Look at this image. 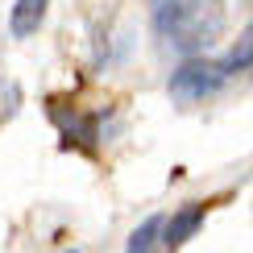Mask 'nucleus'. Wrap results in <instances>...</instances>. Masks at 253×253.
<instances>
[{
  "instance_id": "f03ea898",
  "label": "nucleus",
  "mask_w": 253,
  "mask_h": 253,
  "mask_svg": "<svg viewBox=\"0 0 253 253\" xmlns=\"http://www.w3.org/2000/svg\"><path fill=\"white\" fill-rule=\"evenodd\" d=\"M228 83V71L220 67V62H208V58H187L183 67L170 75V96L174 100H208L216 96L220 87Z\"/></svg>"
},
{
  "instance_id": "f257e3e1",
  "label": "nucleus",
  "mask_w": 253,
  "mask_h": 253,
  "mask_svg": "<svg viewBox=\"0 0 253 253\" xmlns=\"http://www.w3.org/2000/svg\"><path fill=\"white\" fill-rule=\"evenodd\" d=\"M154 4V25L166 42H174L178 50H195V46H208L212 34L220 29V21H204L216 17V4L212 0H150Z\"/></svg>"
},
{
  "instance_id": "423d86ee",
  "label": "nucleus",
  "mask_w": 253,
  "mask_h": 253,
  "mask_svg": "<svg viewBox=\"0 0 253 253\" xmlns=\"http://www.w3.org/2000/svg\"><path fill=\"white\" fill-rule=\"evenodd\" d=\"M162 228H166V220H162V216L141 220V224L133 228V237H129V245H125V253H154V245L162 241Z\"/></svg>"
},
{
  "instance_id": "0eeeda50",
  "label": "nucleus",
  "mask_w": 253,
  "mask_h": 253,
  "mask_svg": "<svg viewBox=\"0 0 253 253\" xmlns=\"http://www.w3.org/2000/svg\"><path fill=\"white\" fill-rule=\"evenodd\" d=\"M220 67H224L228 75H237V71H245V67H253V25H249L245 34L237 38V46L228 50L224 58H220Z\"/></svg>"
},
{
  "instance_id": "20e7f679",
  "label": "nucleus",
  "mask_w": 253,
  "mask_h": 253,
  "mask_svg": "<svg viewBox=\"0 0 253 253\" xmlns=\"http://www.w3.org/2000/svg\"><path fill=\"white\" fill-rule=\"evenodd\" d=\"M204 216H208V204H187V208H178V212L166 220V228H162V245H166V249L187 245V241L199 233Z\"/></svg>"
},
{
  "instance_id": "39448f33",
  "label": "nucleus",
  "mask_w": 253,
  "mask_h": 253,
  "mask_svg": "<svg viewBox=\"0 0 253 253\" xmlns=\"http://www.w3.org/2000/svg\"><path fill=\"white\" fill-rule=\"evenodd\" d=\"M46 4H50V0H17L13 13H8V34H13V38L38 34L42 17H46Z\"/></svg>"
},
{
  "instance_id": "6e6552de",
  "label": "nucleus",
  "mask_w": 253,
  "mask_h": 253,
  "mask_svg": "<svg viewBox=\"0 0 253 253\" xmlns=\"http://www.w3.org/2000/svg\"><path fill=\"white\" fill-rule=\"evenodd\" d=\"M67 253H79V249H67Z\"/></svg>"
},
{
  "instance_id": "7ed1b4c3",
  "label": "nucleus",
  "mask_w": 253,
  "mask_h": 253,
  "mask_svg": "<svg viewBox=\"0 0 253 253\" xmlns=\"http://www.w3.org/2000/svg\"><path fill=\"white\" fill-rule=\"evenodd\" d=\"M50 117H54L58 133H62V145H75L83 154H96V141H100V117L96 112H75V108H62V104H50Z\"/></svg>"
}]
</instances>
